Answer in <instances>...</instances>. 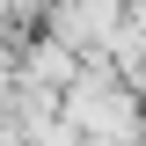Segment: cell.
I'll use <instances>...</instances> for the list:
<instances>
[{
    "mask_svg": "<svg viewBox=\"0 0 146 146\" xmlns=\"http://www.w3.org/2000/svg\"><path fill=\"white\" fill-rule=\"evenodd\" d=\"M29 80H66V44H36L29 51Z\"/></svg>",
    "mask_w": 146,
    "mask_h": 146,
    "instance_id": "1",
    "label": "cell"
}]
</instances>
